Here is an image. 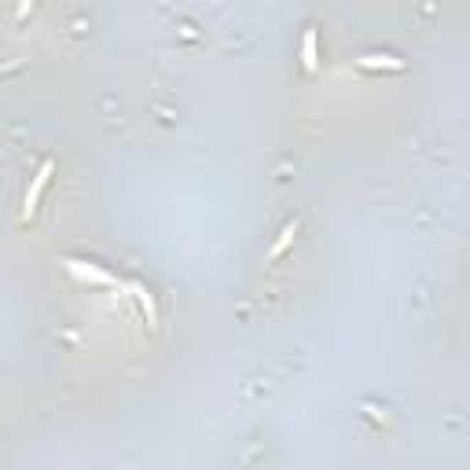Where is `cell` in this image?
<instances>
[{
  "mask_svg": "<svg viewBox=\"0 0 470 470\" xmlns=\"http://www.w3.org/2000/svg\"><path fill=\"white\" fill-rule=\"evenodd\" d=\"M48 177H52V162H45V165H40V173L33 177V187H30V195H26V217H33V209H37V199H40V191H45Z\"/></svg>",
  "mask_w": 470,
  "mask_h": 470,
  "instance_id": "1",
  "label": "cell"
},
{
  "mask_svg": "<svg viewBox=\"0 0 470 470\" xmlns=\"http://www.w3.org/2000/svg\"><path fill=\"white\" fill-rule=\"evenodd\" d=\"M312 62H316V33L309 30L305 33V67H312Z\"/></svg>",
  "mask_w": 470,
  "mask_h": 470,
  "instance_id": "2",
  "label": "cell"
}]
</instances>
